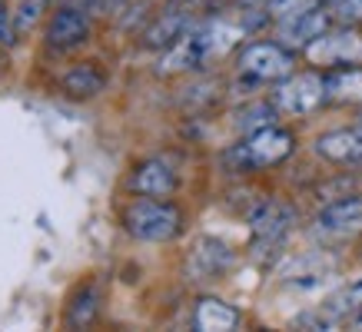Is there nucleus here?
I'll list each match as a JSON object with an SVG mask.
<instances>
[{"instance_id":"nucleus-1","label":"nucleus","mask_w":362,"mask_h":332,"mask_svg":"<svg viewBox=\"0 0 362 332\" xmlns=\"http://www.w3.org/2000/svg\"><path fill=\"white\" fill-rule=\"evenodd\" d=\"M246 27H230V23H203L197 30H187L166 50L160 73H176V70H199L209 60H220L236 40L243 37Z\"/></svg>"},{"instance_id":"nucleus-2","label":"nucleus","mask_w":362,"mask_h":332,"mask_svg":"<svg viewBox=\"0 0 362 332\" xmlns=\"http://www.w3.org/2000/svg\"><path fill=\"white\" fill-rule=\"evenodd\" d=\"M293 150H296V136L273 123V126H263V130H252L243 143L226 150L223 163L230 166L233 173H252V170L283 163Z\"/></svg>"},{"instance_id":"nucleus-3","label":"nucleus","mask_w":362,"mask_h":332,"mask_svg":"<svg viewBox=\"0 0 362 332\" xmlns=\"http://www.w3.org/2000/svg\"><path fill=\"white\" fill-rule=\"evenodd\" d=\"M127 230L143 239V243H170L180 236L183 230V213L176 210L170 199H153V196H140L136 203L127 206L123 213Z\"/></svg>"},{"instance_id":"nucleus-4","label":"nucleus","mask_w":362,"mask_h":332,"mask_svg":"<svg viewBox=\"0 0 362 332\" xmlns=\"http://www.w3.org/2000/svg\"><path fill=\"white\" fill-rule=\"evenodd\" d=\"M236 66H240L243 77L256 80V83H279V80H286L289 73H296V57L283 44L259 40V44L243 47Z\"/></svg>"},{"instance_id":"nucleus-5","label":"nucleus","mask_w":362,"mask_h":332,"mask_svg":"<svg viewBox=\"0 0 362 332\" xmlns=\"http://www.w3.org/2000/svg\"><path fill=\"white\" fill-rule=\"evenodd\" d=\"M273 103L276 110L286 113V117H306V113L319 110L326 103V77L316 73V70L289 73L273 90Z\"/></svg>"},{"instance_id":"nucleus-6","label":"nucleus","mask_w":362,"mask_h":332,"mask_svg":"<svg viewBox=\"0 0 362 332\" xmlns=\"http://www.w3.org/2000/svg\"><path fill=\"white\" fill-rule=\"evenodd\" d=\"M313 236L326 246L362 236V196H346L322 206L313 223Z\"/></svg>"},{"instance_id":"nucleus-7","label":"nucleus","mask_w":362,"mask_h":332,"mask_svg":"<svg viewBox=\"0 0 362 332\" xmlns=\"http://www.w3.org/2000/svg\"><path fill=\"white\" fill-rule=\"evenodd\" d=\"M309 64L316 66H356L362 64V33L356 27L346 30H326L322 37H316L313 44L303 50Z\"/></svg>"},{"instance_id":"nucleus-8","label":"nucleus","mask_w":362,"mask_h":332,"mask_svg":"<svg viewBox=\"0 0 362 332\" xmlns=\"http://www.w3.org/2000/svg\"><path fill=\"white\" fill-rule=\"evenodd\" d=\"M293 210L286 203H263L259 210H252L250 216V232H252V249L256 253H266V249H276V246L286 239V232L293 226Z\"/></svg>"},{"instance_id":"nucleus-9","label":"nucleus","mask_w":362,"mask_h":332,"mask_svg":"<svg viewBox=\"0 0 362 332\" xmlns=\"http://www.w3.org/2000/svg\"><path fill=\"white\" fill-rule=\"evenodd\" d=\"M230 263H233L230 246L213 239V236H203V239H197V246L187 256V276L193 283H206V279L223 276L230 269Z\"/></svg>"},{"instance_id":"nucleus-10","label":"nucleus","mask_w":362,"mask_h":332,"mask_svg":"<svg viewBox=\"0 0 362 332\" xmlns=\"http://www.w3.org/2000/svg\"><path fill=\"white\" fill-rule=\"evenodd\" d=\"M332 11L329 7H316V11L309 13H299V17H289V20H279L276 27H279V37H283L286 47H299V50H306L316 37H322V33L332 27Z\"/></svg>"},{"instance_id":"nucleus-11","label":"nucleus","mask_w":362,"mask_h":332,"mask_svg":"<svg viewBox=\"0 0 362 332\" xmlns=\"http://www.w3.org/2000/svg\"><path fill=\"white\" fill-rule=\"evenodd\" d=\"M316 153L322 160H329V163H342V166L362 163V123L322 133L316 140Z\"/></svg>"},{"instance_id":"nucleus-12","label":"nucleus","mask_w":362,"mask_h":332,"mask_svg":"<svg viewBox=\"0 0 362 332\" xmlns=\"http://www.w3.org/2000/svg\"><path fill=\"white\" fill-rule=\"evenodd\" d=\"M90 33V20L80 7H60V11L50 17V27H47V44L57 47V50H70L87 40Z\"/></svg>"},{"instance_id":"nucleus-13","label":"nucleus","mask_w":362,"mask_h":332,"mask_svg":"<svg viewBox=\"0 0 362 332\" xmlns=\"http://www.w3.org/2000/svg\"><path fill=\"white\" fill-rule=\"evenodd\" d=\"M130 186L136 196L166 199V196H173V189H176V173H173V166L163 163V160H146V163H140L133 170Z\"/></svg>"},{"instance_id":"nucleus-14","label":"nucleus","mask_w":362,"mask_h":332,"mask_svg":"<svg viewBox=\"0 0 362 332\" xmlns=\"http://www.w3.org/2000/svg\"><path fill=\"white\" fill-rule=\"evenodd\" d=\"M187 30H193V20H189V13L183 7H170L156 17V23L150 30L143 33V44L153 47V50H170V47L183 37Z\"/></svg>"},{"instance_id":"nucleus-15","label":"nucleus","mask_w":362,"mask_h":332,"mask_svg":"<svg viewBox=\"0 0 362 332\" xmlns=\"http://www.w3.org/2000/svg\"><path fill=\"white\" fill-rule=\"evenodd\" d=\"M240 309L230 306V302H223V299H199L197 309H193V329L199 332H230L240 326Z\"/></svg>"},{"instance_id":"nucleus-16","label":"nucleus","mask_w":362,"mask_h":332,"mask_svg":"<svg viewBox=\"0 0 362 332\" xmlns=\"http://www.w3.org/2000/svg\"><path fill=\"white\" fill-rule=\"evenodd\" d=\"M329 103H362V66H332L326 73Z\"/></svg>"},{"instance_id":"nucleus-17","label":"nucleus","mask_w":362,"mask_h":332,"mask_svg":"<svg viewBox=\"0 0 362 332\" xmlns=\"http://www.w3.org/2000/svg\"><path fill=\"white\" fill-rule=\"evenodd\" d=\"M319 312L326 316L329 326H339V322L352 319L356 312H362V276L356 279V283H349V286H342L336 296H329V302Z\"/></svg>"},{"instance_id":"nucleus-18","label":"nucleus","mask_w":362,"mask_h":332,"mask_svg":"<svg viewBox=\"0 0 362 332\" xmlns=\"http://www.w3.org/2000/svg\"><path fill=\"white\" fill-rule=\"evenodd\" d=\"M107 87V77L100 73L97 66H77V70H70L64 77V93L66 97H77V100H87V97H97L100 90Z\"/></svg>"},{"instance_id":"nucleus-19","label":"nucleus","mask_w":362,"mask_h":332,"mask_svg":"<svg viewBox=\"0 0 362 332\" xmlns=\"http://www.w3.org/2000/svg\"><path fill=\"white\" fill-rule=\"evenodd\" d=\"M97 286H87L83 292H80L77 299H74V306H70V312H66V326L70 329H80V326H90L93 322V316H97Z\"/></svg>"},{"instance_id":"nucleus-20","label":"nucleus","mask_w":362,"mask_h":332,"mask_svg":"<svg viewBox=\"0 0 362 332\" xmlns=\"http://www.w3.org/2000/svg\"><path fill=\"white\" fill-rule=\"evenodd\" d=\"M332 0H273L269 4V17L276 23L279 20H289V17H299V13H309L316 7H329Z\"/></svg>"},{"instance_id":"nucleus-21","label":"nucleus","mask_w":362,"mask_h":332,"mask_svg":"<svg viewBox=\"0 0 362 332\" xmlns=\"http://www.w3.org/2000/svg\"><path fill=\"white\" fill-rule=\"evenodd\" d=\"M276 103H256V107H250V110L240 113V126L243 130H263V126H273L276 120Z\"/></svg>"},{"instance_id":"nucleus-22","label":"nucleus","mask_w":362,"mask_h":332,"mask_svg":"<svg viewBox=\"0 0 362 332\" xmlns=\"http://www.w3.org/2000/svg\"><path fill=\"white\" fill-rule=\"evenodd\" d=\"M329 11L339 27H362V0H332Z\"/></svg>"},{"instance_id":"nucleus-23","label":"nucleus","mask_w":362,"mask_h":332,"mask_svg":"<svg viewBox=\"0 0 362 332\" xmlns=\"http://www.w3.org/2000/svg\"><path fill=\"white\" fill-rule=\"evenodd\" d=\"M40 7H44V0H23L21 13H17V27H13V30L23 33L27 27H33V23L40 20Z\"/></svg>"},{"instance_id":"nucleus-24","label":"nucleus","mask_w":362,"mask_h":332,"mask_svg":"<svg viewBox=\"0 0 362 332\" xmlns=\"http://www.w3.org/2000/svg\"><path fill=\"white\" fill-rule=\"evenodd\" d=\"M7 40H11V11L0 0V44H7Z\"/></svg>"},{"instance_id":"nucleus-25","label":"nucleus","mask_w":362,"mask_h":332,"mask_svg":"<svg viewBox=\"0 0 362 332\" xmlns=\"http://www.w3.org/2000/svg\"><path fill=\"white\" fill-rule=\"evenodd\" d=\"M127 0H97V7L100 11H117V7H123Z\"/></svg>"},{"instance_id":"nucleus-26","label":"nucleus","mask_w":362,"mask_h":332,"mask_svg":"<svg viewBox=\"0 0 362 332\" xmlns=\"http://www.w3.org/2000/svg\"><path fill=\"white\" fill-rule=\"evenodd\" d=\"M349 322H352V329H362V312H356Z\"/></svg>"}]
</instances>
